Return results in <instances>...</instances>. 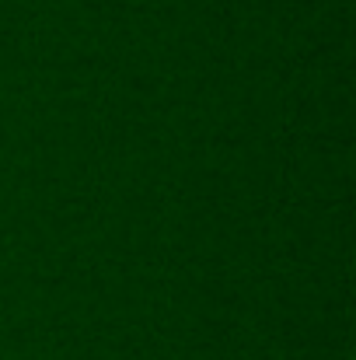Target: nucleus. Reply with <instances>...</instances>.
I'll use <instances>...</instances> for the list:
<instances>
[]
</instances>
